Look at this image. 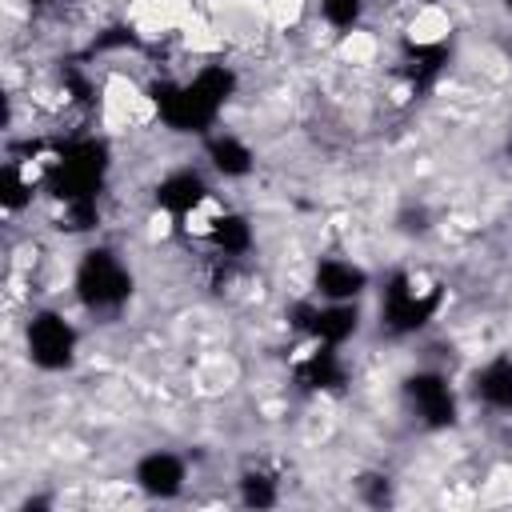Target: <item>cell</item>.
<instances>
[{
    "label": "cell",
    "mask_w": 512,
    "mask_h": 512,
    "mask_svg": "<svg viewBox=\"0 0 512 512\" xmlns=\"http://www.w3.org/2000/svg\"><path fill=\"white\" fill-rule=\"evenodd\" d=\"M236 88L240 80L228 64H200L188 80H156L148 88V104L168 132L208 136Z\"/></svg>",
    "instance_id": "1"
},
{
    "label": "cell",
    "mask_w": 512,
    "mask_h": 512,
    "mask_svg": "<svg viewBox=\"0 0 512 512\" xmlns=\"http://www.w3.org/2000/svg\"><path fill=\"white\" fill-rule=\"evenodd\" d=\"M108 144L100 136H76L56 152H44V188L56 204H96L108 176Z\"/></svg>",
    "instance_id": "2"
},
{
    "label": "cell",
    "mask_w": 512,
    "mask_h": 512,
    "mask_svg": "<svg viewBox=\"0 0 512 512\" xmlns=\"http://www.w3.org/2000/svg\"><path fill=\"white\" fill-rule=\"evenodd\" d=\"M132 292H136V276L116 248L92 244L80 252L76 272H72V296L88 316L116 320L128 308Z\"/></svg>",
    "instance_id": "3"
},
{
    "label": "cell",
    "mask_w": 512,
    "mask_h": 512,
    "mask_svg": "<svg viewBox=\"0 0 512 512\" xmlns=\"http://www.w3.org/2000/svg\"><path fill=\"white\" fill-rule=\"evenodd\" d=\"M440 304H444L440 280L412 272V268H400L380 288V328L392 336H416L436 320Z\"/></svg>",
    "instance_id": "4"
},
{
    "label": "cell",
    "mask_w": 512,
    "mask_h": 512,
    "mask_svg": "<svg viewBox=\"0 0 512 512\" xmlns=\"http://www.w3.org/2000/svg\"><path fill=\"white\" fill-rule=\"evenodd\" d=\"M24 352L40 372H68L80 356V328L60 308H36L24 324Z\"/></svg>",
    "instance_id": "5"
},
{
    "label": "cell",
    "mask_w": 512,
    "mask_h": 512,
    "mask_svg": "<svg viewBox=\"0 0 512 512\" xmlns=\"http://www.w3.org/2000/svg\"><path fill=\"white\" fill-rule=\"evenodd\" d=\"M400 392H404L408 412L428 432H444V428H452L460 420V396H456L452 380L440 368H416V372H408L400 380Z\"/></svg>",
    "instance_id": "6"
},
{
    "label": "cell",
    "mask_w": 512,
    "mask_h": 512,
    "mask_svg": "<svg viewBox=\"0 0 512 512\" xmlns=\"http://www.w3.org/2000/svg\"><path fill=\"white\" fill-rule=\"evenodd\" d=\"M288 324L304 340L344 348L360 332V300H320V296H308V300L292 304Z\"/></svg>",
    "instance_id": "7"
},
{
    "label": "cell",
    "mask_w": 512,
    "mask_h": 512,
    "mask_svg": "<svg viewBox=\"0 0 512 512\" xmlns=\"http://www.w3.org/2000/svg\"><path fill=\"white\" fill-rule=\"evenodd\" d=\"M292 376H296V384L308 388V392H344V388H348V360H344V348L304 340L300 356L292 360Z\"/></svg>",
    "instance_id": "8"
},
{
    "label": "cell",
    "mask_w": 512,
    "mask_h": 512,
    "mask_svg": "<svg viewBox=\"0 0 512 512\" xmlns=\"http://www.w3.org/2000/svg\"><path fill=\"white\" fill-rule=\"evenodd\" d=\"M132 484L148 500H176L188 488V460L172 448H152L132 464Z\"/></svg>",
    "instance_id": "9"
},
{
    "label": "cell",
    "mask_w": 512,
    "mask_h": 512,
    "mask_svg": "<svg viewBox=\"0 0 512 512\" xmlns=\"http://www.w3.org/2000/svg\"><path fill=\"white\" fill-rule=\"evenodd\" d=\"M152 200H156L160 212H168V216L180 224L184 216H192L196 208H204V204L212 200V184H208V176H204L200 168L180 164V168H172V172H164V176L156 180Z\"/></svg>",
    "instance_id": "10"
},
{
    "label": "cell",
    "mask_w": 512,
    "mask_h": 512,
    "mask_svg": "<svg viewBox=\"0 0 512 512\" xmlns=\"http://www.w3.org/2000/svg\"><path fill=\"white\" fill-rule=\"evenodd\" d=\"M368 284H372L368 268L348 256H320L312 268V296L320 300H360Z\"/></svg>",
    "instance_id": "11"
},
{
    "label": "cell",
    "mask_w": 512,
    "mask_h": 512,
    "mask_svg": "<svg viewBox=\"0 0 512 512\" xmlns=\"http://www.w3.org/2000/svg\"><path fill=\"white\" fill-rule=\"evenodd\" d=\"M468 392H472V400H476L484 412L512 416V352H496V356L480 360V364L472 368Z\"/></svg>",
    "instance_id": "12"
},
{
    "label": "cell",
    "mask_w": 512,
    "mask_h": 512,
    "mask_svg": "<svg viewBox=\"0 0 512 512\" xmlns=\"http://www.w3.org/2000/svg\"><path fill=\"white\" fill-rule=\"evenodd\" d=\"M200 140H204V160H208V168L216 176H224V180H248L256 172V152H252V144L244 136H236L228 128H212Z\"/></svg>",
    "instance_id": "13"
},
{
    "label": "cell",
    "mask_w": 512,
    "mask_h": 512,
    "mask_svg": "<svg viewBox=\"0 0 512 512\" xmlns=\"http://www.w3.org/2000/svg\"><path fill=\"white\" fill-rule=\"evenodd\" d=\"M208 244L220 260H244L256 244V228L244 212H232V208H220V216L212 220V232H208Z\"/></svg>",
    "instance_id": "14"
},
{
    "label": "cell",
    "mask_w": 512,
    "mask_h": 512,
    "mask_svg": "<svg viewBox=\"0 0 512 512\" xmlns=\"http://www.w3.org/2000/svg\"><path fill=\"white\" fill-rule=\"evenodd\" d=\"M400 64H404L400 72H404V80L412 88H428L448 68V40H440V44H408V52H404Z\"/></svg>",
    "instance_id": "15"
},
{
    "label": "cell",
    "mask_w": 512,
    "mask_h": 512,
    "mask_svg": "<svg viewBox=\"0 0 512 512\" xmlns=\"http://www.w3.org/2000/svg\"><path fill=\"white\" fill-rule=\"evenodd\" d=\"M236 500L244 508H276L280 504V480L268 468H244L236 476Z\"/></svg>",
    "instance_id": "16"
},
{
    "label": "cell",
    "mask_w": 512,
    "mask_h": 512,
    "mask_svg": "<svg viewBox=\"0 0 512 512\" xmlns=\"http://www.w3.org/2000/svg\"><path fill=\"white\" fill-rule=\"evenodd\" d=\"M316 8H320V20H324L332 32L352 36V32L360 28L364 12H368V0H316Z\"/></svg>",
    "instance_id": "17"
},
{
    "label": "cell",
    "mask_w": 512,
    "mask_h": 512,
    "mask_svg": "<svg viewBox=\"0 0 512 512\" xmlns=\"http://www.w3.org/2000/svg\"><path fill=\"white\" fill-rule=\"evenodd\" d=\"M32 8H52V4H60V0H28Z\"/></svg>",
    "instance_id": "18"
},
{
    "label": "cell",
    "mask_w": 512,
    "mask_h": 512,
    "mask_svg": "<svg viewBox=\"0 0 512 512\" xmlns=\"http://www.w3.org/2000/svg\"><path fill=\"white\" fill-rule=\"evenodd\" d=\"M504 12H508V16H512V0H504Z\"/></svg>",
    "instance_id": "19"
},
{
    "label": "cell",
    "mask_w": 512,
    "mask_h": 512,
    "mask_svg": "<svg viewBox=\"0 0 512 512\" xmlns=\"http://www.w3.org/2000/svg\"><path fill=\"white\" fill-rule=\"evenodd\" d=\"M376 4H396V0H376Z\"/></svg>",
    "instance_id": "20"
}]
</instances>
